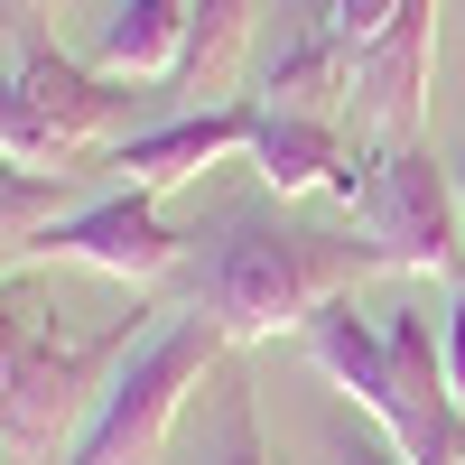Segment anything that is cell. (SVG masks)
Returning a JSON list of instances; mask_svg holds the SVG:
<instances>
[{
  "mask_svg": "<svg viewBox=\"0 0 465 465\" xmlns=\"http://www.w3.org/2000/svg\"><path fill=\"white\" fill-rule=\"evenodd\" d=\"M372 270H391L372 232L354 242V232H298V223H270V214H223L196 307L223 326V344H261V335L307 326L326 298H344Z\"/></svg>",
  "mask_w": 465,
  "mask_h": 465,
  "instance_id": "obj_1",
  "label": "cell"
},
{
  "mask_svg": "<svg viewBox=\"0 0 465 465\" xmlns=\"http://www.w3.org/2000/svg\"><path fill=\"white\" fill-rule=\"evenodd\" d=\"M214 363H223V326L205 317V307L168 317L159 335H140L131 354H122V372L103 381V401H94V419H84V438H74L56 465H159L186 391H196Z\"/></svg>",
  "mask_w": 465,
  "mask_h": 465,
  "instance_id": "obj_2",
  "label": "cell"
},
{
  "mask_svg": "<svg viewBox=\"0 0 465 465\" xmlns=\"http://www.w3.org/2000/svg\"><path fill=\"white\" fill-rule=\"evenodd\" d=\"M122 354H131V326L103 344H74L56 317H37V335L0 363V465H56L84 438V419L103 401V381L122 372Z\"/></svg>",
  "mask_w": 465,
  "mask_h": 465,
  "instance_id": "obj_3",
  "label": "cell"
},
{
  "mask_svg": "<svg viewBox=\"0 0 465 465\" xmlns=\"http://www.w3.org/2000/svg\"><path fill=\"white\" fill-rule=\"evenodd\" d=\"M354 214H363V232L381 242L391 270H456V280H465L456 177H447V159H429V140H381Z\"/></svg>",
  "mask_w": 465,
  "mask_h": 465,
  "instance_id": "obj_4",
  "label": "cell"
},
{
  "mask_svg": "<svg viewBox=\"0 0 465 465\" xmlns=\"http://www.w3.org/2000/svg\"><path fill=\"white\" fill-rule=\"evenodd\" d=\"M19 261H74V270H103V280L149 289V280H168V270L186 261V232L159 214V196H149V186H112V196L56 214L47 232H28Z\"/></svg>",
  "mask_w": 465,
  "mask_h": 465,
  "instance_id": "obj_5",
  "label": "cell"
},
{
  "mask_svg": "<svg viewBox=\"0 0 465 465\" xmlns=\"http://www.w3.org/2000/svg\"><path fill=\"white\" fill-rule=\"evenodd\" d=\"M438 19H447V0H401L391 28H372L354 47V112L372 122V149L381 140H419V122H429Z\"/></svg>",
  "mask_w": 465,
  "mask_h": 465,
  "instance_id": "obj_6",
  "label": "cell"
},
{
  "mask_svg": "<svg viewBox=\"0 0 465 465\" xmlns=\"http://www.w3.org/2000/svg\"><path fill=\"white\" fill-rule=\"evenodd\" d=\"M252 131H261V103H196V112H177V122L122 131L103 168L122 177V186H149V196H168V186L205 177V168H223V159H252Z\"/></svg>",
  "mask_w": 465,
  "mask_h": 465,
  "instance_id": "obj_7",
  "label": "cell"
},
{
  "mask_svg": "<svg viewBox=\"0 0 465 465\" xmlns=\"http://www.w3.org/2000/svg\"><path fill=\"white\" fill-rule=\"evenodd\" d=\"M252 168L270 196H344L363 205V177H372V149L344 140L335 112H270L261 103V131H252Z\"/></svg>",
  "mask_w": 465,
  "mask_h": 465,
  "instance_id": "obj_8",
  "label": "cell"
},
{
  "mask_svg": "<svg viewBox=\"0 0 465 465\" xmlns=\"http://www.w3.org/2000/svg\"><path fill=\"white\" fill-rule=\"evenodd\" d=\"M298 335H307V354H317V372L335 381V391L354 401L381 438H401V372H391V335H381V317H363V307H354V289L326 298Z\"/></svg>",
  "mask_w": 465,
  "mask_h": 465,
  "instance_id": "obj_9",
  "label": "cell"
},
{
  "mask_svg": "<svg viewBox=\"0 0 465 465\" xmlns=\"http://www.w3.org/2000/svg\"><path fill=\"white\" fill-rule=\"evenodd\" d=\"M10 84L47 112V122L74 140V149H94V140H112L131 122V84L122 74H103V65H74L65 47H47L37 28H19V65H10Z\"/></svg>",
  "mask_w": 465,
  "mask_h": 465,
  "instance_id": "obj_10",
  "label": "cell"
},
{
  "mask_svg": "<svg viewBox=\"0 0 465 465\" xmlns=\"http://www.w3.org/2000/svg\"><path fill=\"white\" fill-rule=\"evenodd\" d=\"M186 19H196V0H112V19L94 37V65L122 74V84H168L177 56H186Z\"/></svg>",
  "mask_w": 465,
  "mask_h": 465,
  "instance_id": "obj_11",
  "label": "cell"
},
{
  "mask_svg": "<svg viewBox=\"0 0 465 465\" xmlns=\"http://www.w3.org/2000/svg\"><path fill=\"white\" fill-rule=\"evenodd\" d=\"M270 112H344L354 103V47H344L335 28H307L280 47V65H270V84H261Z\"/></svg>",
  "mask_w": 465,
  "mask_h": 465,
  "instance_id": "obj_12",
  "label": "cell"
},
{
  "mask_svg": "<svg viewBox=\"0 0 465 465\" xmlns=\"http://www.w3.org/2000/svg\"><path fill=\"white\" fill-rule=\"evenodd\" d=\"M252 19H261V0H196V19H186V56L168 74V94H223V74L242 65Z\"/></svg>",
  "mask_w": 465,
  "mask_h": 465,
  "instance_id": "obj_13",
  "label": "cell"
},
{
  "mask_svg": "<svg viewBox=\"0 0 465 465\" xmlns=\"http://www.w3.org/2000/svg\"><path fill=\"white\" fill-rule=\"evenodd\" d=\"M65 177H74V168H65ZM65 177H56V168H19V159H0V252H10V261H19L28 232H47L56 214H74V205H65Z\"/></svg>",
  "mask_w": 465,
  "mask_h": 465,
  "instance_id": "obj_14",
  "label": "cell"
},
{
  "mask_svg": "<svg viewBox=\"0 0 465 465\" xmlns=\"http://www.w3.org/2000/svg\"><path fill=\"white\" fill-rule=\"evenodd\" d=\"M205 465H270V447H261V410H252L242 381H223V401H214V456H205Z\"/></svg>",
  "mask_w": 465,
  "mask_h": 465,
  "instance_id": "obj_15",
  "label": "cell"
},
{
  "mask_svg": "<svg viewBox=\"0 0 465 465\" xmlns=\"http://www.w3.org/2000/svg\"><path fill=\"white\" fill-rule=\"evenodd\" d=\"M391 10H401V0H326V28L344 37V47H363L372 28H391Z\"/></svg>",
  "mask_w": 465,
  "mask_h": 465,
  "instance_id": "obj_16",
  "label": "cell"
},
{
  "mask_svg": "<svg viewBox=\"0 0 465 465\" xmlns=\"http://www.w3.org/2000/svg\"><path fill=\"white\" fill-rule=\"evenodd\" d=\"M438 344H447V391H456V410H465V298L447 307V335H438Z\"/></svg>",
  "mask_w": 465,
  "mask_h": 465,
  "instance_id": "obj_17",
  "label": "cell"
},
{
  "mask_svg": "<svg viewBox=\"0 0 465 465\" xmlns=\"http://www.w3.org/2000/svg\"><path fill=\"white\" fill-rule=\"evenodd\" d=\"M335 465H410V456H401L391 438H344V456H335Z\"/></svg>",
  "mask_w": 465,
  "mask_h": 465,
  "instance_id": "obj_18",
  "label": "cell"
},
{
  "mask_svg": "<svg viewBox=\"0 0 465 465\" xmlns=\"http://www.w3.org/2000/svg\"><path fill=\"white\" fill-rule=\"evenodd\" d=\"M447 177H456V214H465V159H447Z\"/></svg>",
  "mask_w": 465,
  "mask_h": 465,
  "instance_id": "obj_19",
  "label": "cell"
},
{
  "mask_svg": "<svg viewBox=\"0 0 465 465\" xmlns=\"http://www.w3.org/2000/svg\"><path fill=\"white\" fill-rule=\"evenodd\" d=\"M28 10H47V0H28Z\"/></svg>",
  "mask_w": 465,
  "mask_h": 465,
  "instance_id": "obj_20",
  "label": "cell"
}]
</instances>
